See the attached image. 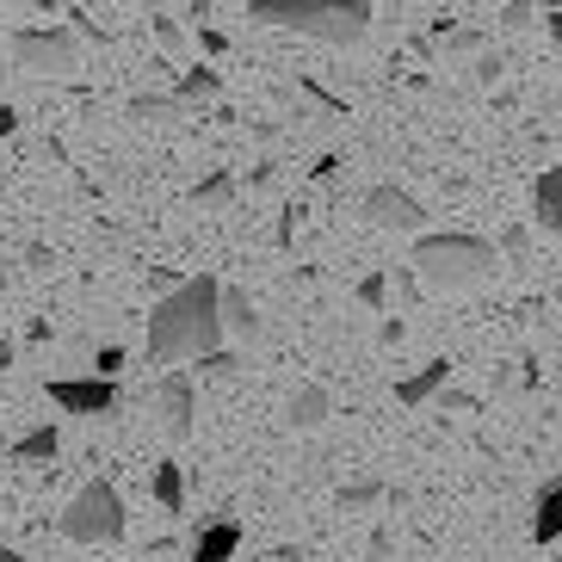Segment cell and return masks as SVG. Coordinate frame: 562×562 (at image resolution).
<instances>
[{
  "label": "cell",
  "mask_w": 562,
  "mask_h": 562,
  "mask_svg": "<svg viewBox=\"0 0 562 562\" xmlns=\"http://www.w3.org/2000/svg\"><path fill=\"white\" fill-rule=\"evenodd\" d=\"M229 192H235L229 167H216V173H204V180L192 186V204H199V211H216V204H229Z\"/></svg>",
  "instance_id": "cell-20"
},
{
  "label": "cell",
  "mask_w": 562,
  "mask_h": 562,
  "mask_svg": "<svg viewBox=\"0 0 562 562\" xmlns=\"http://www.w3.org/2000/svg\"><path fill=\"white\" fill-rule=\"evenodd\" d=\"M50 402L63 414H81V420H100L117 408V378H50Z\"/></svg>",
  "instance_id": "cell-7"
},
{
  "label": "cell",
  "mask_w": 562,
  "mask_h": 562,
  "mask_svg": "<svg viewBox=\"0 0 562 562\" xmlns=\"http://www.w3.org/2000/svg\"><path fill=\"white\" fill-rule=\"evenodd\" d=\"M173 284H180V272H167V266H149V291H161V297H167Z\"/></svg>",
  "instance_id": "cell-25"
},
{
  "label": "cell",
  "mask_w": 562,
  "mask_h": 562,
  "mask_svg": "<svg viewBox=\"0 0 562 562\" xmlns=\"http://www.w3.org/2000/svg\"><path fill=\"white\" fill-rule=\"evenodd\" d=\"M315 180H322V186L340 180V155H322V161H315Z\"/></svg>",
  "instance_id": "cell-27"
},
{
  "label": "cell",
  "mask_w": 562,
  "mask_h": 562,
  "mask_svg": "<svg viewBox=\"0 0 562 562\" xmlns=\"http://www.w3.org/2000/svg\"><path fill=\"white\" fill-rule=\"evenodd\" d=\"M131 531V513H124V495H117V482L93 476L75 488V501L63 507V538L68 544H117Z\"/></svg>",
  "instance_id": "cell-4"
},
{
  "label": "cell",
  "mask_w": 562,
  "mask_h": 562,
  "mask_svg": "<svg viewBox=\"0 0 562 562\" xmlns=\"http://www.w3.org/2000/svg\"><path fill=\"white\" fill-rule=\"evenodd\" d=\"M531 538H538V544H557V538H562V476L538 488V507H531Z\"/></svg>",
  "instance_id": "cell-15"
},
{
  "label": "cell",
  "mask_w": 562,
  "mask_h": 562,
  "mask_svg": "<svg viewBox=\"0 0 562 562\" xmlns=\"http://www.w3.org/2000/svg\"><path fill=\"white\" fill-rule=\"evenodd\" d=\"M155 507H161V513H186V470H180V463H155Z\"/></svg>",
  "instance_id": "cell-17"
},
{
  "label": "cell",
  "mask_w": 562,
  "mask_h": 562,
  "mask_svg": "<svg viewBox=\"0 0 562 562\" xmlns=\"http://www.w3.org/2000/svg\"><path fill=\"white\" fill-rule=\"evenodd\" d=\"M143 7H161V0H143Z\"/></svg>",
  "instance_id": "cell-33"
},
{
  "label": "cell",
  "mask_w": 562,
  "mask_h": 562,
  "mask_svg": "<svg viewBox=\"0 0 562 562\" xmlns=\"http://www.w3.org/2000/svg\"><path fill=\"white\" fill-rule=\"evenodd\" d=\"M501 68H507V63H501V56H476V81L488 87V81H495V75H501Z\"/></svg>",
  "instance_id": "cell-28"
},
{
  "label": "cell",
  "mask_w": 562,
  "mask_h": 562,
  "mask_svg": "<svg viewBox=\"0 0 562 562\" xmlns=\"http://www.w3.org/2000/svg\"><path fill=\"white\" fill-rule=\"evenodd\" d=\"M223 334H229V340H241V347H254V340L266 334L260 303H254L241 284H223Z\"/></svg>",
  "instance_id": "cell-9"
},
{
  "label": "cell",
  "mask_w": 562,
  "mask_h": 562,
  "mask_svg": "<svg viewBox=\"0 0 562 562\" xmlns=\"http://www.w3.org/2000/svg\"><path fill=\"white\" fill-rule=\"evenodd\" d=\"M19 131V112H13V105H7V100H0V143H7V136H13Z\"/></svg>",
  "instance_id": "cell-29"
},
{
  "label": "cell",
  "mask_w": 562,
  "mask_h": 562,
  "mask_svg": "<svg viewBox=\"0 0 562 562\" xmlns=\"http://www.w3.org/2000/svg\"><path fill=\"white\" fill-rule=\"evenodd\" d=\"M25 7H32V13H50V19H56V7H63V0H25Z\"/></svg>",
  "instance_id": "cell-31"
},
{
  "label": "cell",
  "mask_w": 562,
  "mask_h": 562,
  "mask_svg": "<svg viewBox=\"0 0 562 562\" xmlns=\"http://www.w3.org/2000/svg\"><path fill=\"white\" fill-rule=\"evenodd\" d=\"M235 371H241V359H235V352H223V347L199 359V378H235Z\"/></svg>",
  "instance_id": "cell-21"
},
{
  "label": "cell",
  "mask_w": 562,
  "mask_h": 562,
  "mask_svg": "<svg viewBox=\"0 0 562 562\" xmlns=\"http://www.w3.org/2000/svg\"><path fill=\"white\" fill-rule=\"evenodd\" d=\"M446 383H451V359H427L420 371H414V378L396 383V402H402V408H427V402L439 396Z\"/></svg>",
  "instance_id": "cell-11"
},
{
  "label": "cell",
  "mask_w": 562,
  "mask_h": 562,
  "mask_svg": "<svg viewBox=\"0 0 562 562\" xmlns=\"http://www.w3.org/2000/svg\"><path fill=\"white\" fill-rule=\"evenodd\" d=\"M155 37H161L167 50H180L186 37H180V25H173V19H155Z\"/></svg>",
  "instance_id": "cell-26"
},
{
  "label": "cell",
  "mask_w": 562,
  "mask_h": 562,
  "mask_svg": "<svg viewBox=\"0 0 562 562\" xmlns=\"http://www.w3.org/2000/svg\"><path fill=\"white\" fill-rule=\"evenodd\" d=\"M414 279L427 291H470L482 284L488 272L501 266V248L482 241V235H463V229H446V235H414Z\"/></svg>",
  "instance_id": "cell-3"
},
{
  "label": "cell",
  "mask_w": 562,
  "mask_h": 562,
  "mask_svg": "<svg viewBox=\"0 0 562 562\" xmlns=\"http://www.w3.org/2000/svg\"><path fill=\"white\" fill-rule=\"evenodd\" d=\"M383 495H390V488H383L378 476H359V482H347V488L334 495V507H340V513H371Z\"/></svg>",
  "instance_id": "cell-19"
},
{
  "label": "cell",
  "mask_w": 562,
  "mask_h": 562,
  "mask_svg": "<svg viewBox=\"0 0 562 562\" xmlns=\"http://www.w3.org/2000/svg\"><path fill=\"white\" fill-rule=\"evenodd\" d=\"M531 211H538V223H544L550 235H562V161L538 173V186H531Z\"/></svg>",
  "instance_id": "cell-14"
},
{
  "label": "cell",
  "mask_w": 562,
  "mask_h": 562,
  "mask_svg": "<svg viewBox=\"0 0 562 562\" xmlns=\"http://www.w3.org/2000/svg\"><path fill=\"white\" fill-rule=\"evenodd\" d=\"M0 562H25V557H19V550H13V544H0Z\"/></svg>",
  "instance_id": "cell-32"
},
{
  "label": "cell",
  "mask_w": 562,
  "mask_h": 562,
  "mask_svg": "<svg viewBox=\"0 0 562 562\" xmlns=\"http://www.w3.org/2000/svg\"><path fill=\"white\" fill-rule=\"evenodd\" d=\"M93 371H100V378H117V371H124V347H105L100 359H93Z\"/></svg>",
  "instance_id": "cell-24"
},
{
  "label": "cell",
  "mask_w": 562,
  "mask_h": 562,
  "mask_svg": "<svg viewBox=\"0 0 562 562\" xmlns=\"http://www.w3.org/2000/svg\"><path fill=\"white\" fill-rule=\"evenodd\" d=\"M359 303H364V310H383V303H390V279H383V272H364V279H359Z\"/></svg>",
  "instance_id": "cell-22"
},
{
  "label": "cell",
  "mask_w": 562,
  "mask_h": 562,
  "mask_svg": "<svg viewBox=\"0 0 562 562\" xmlns=\"http://www.w3.org/2000/svg\"><path fill=\"white\" fill-rule=\"evenodd\" d=\"M328 414H334V396H328V390H322V383H297V396H291L284 420H291L297 432H315L322 420H328Z\"/></svg>",
  "instance_id": "cell-13"
},
{
  "label": "cell",
  "mask_w": 562,
  "mask_h": 562,
  "mask_svg": "<svg viewBox=\"0 0 562 562\" xmlns=\"http://www.w3.org/2000/svg\"><path fill=\"white\" fill-rule=\"evenodd\" d=\"M131 117H143V124H167V117H199V105H186L180 93H136Z\"/></svg>",
  "instance_id": "cell-16"
},
{
  "label": "cell",
  "mask_w": 562,
  "mask_h": 562,
  "mask_svg": "<svg viewBox=\"0 0 562 562\" xmlns=\"http://www.w3.org/2000/svg\"><path fill=\"white\" fill-rule=\"evenodd\" d=\"M7 458L25 463V470H44V463L63 458V432H56V427H32V432H19L13 446H7Z\"/></svg>",
  "instance_id": "cell-12"
},
{
  "label": "cell",
  "mask_w": 562,
  "mask_h": 562,
  "mask_svg": "<svg viewBox=\"0 0 562 562\" xmlns=\"http://www.w3.org/2000/svg\"><path fill=\"white\" fill-rule=\"evenodd\" d=\"M216 93H223V75H216V68H186V75H180V100L186 105H211L216 100Z\"/></svg>",
  "instance_id": "cell-18"
},
{
  "label": "cell",
  "mask_w": 562,
  "mask_h": 562,
  "mask_svg": "<svg viewBox=\"0 0 562 562\" xmlns=\"http://www.w3.org/2000/svg\"><path fill=\"white\" fill-rule=\"evenodd\" d=\"M13 371V340H0V378Z\"/></svg>",
  "instance_id": "cell-30"
},
{
  "label": "cell",
  "mask_w": 562,
  "mask_h": 562,
  "mask_svg": "<svg viewBox=\"0 0 562 562\" xmlns=\"http://www.w3.org/2000/svg\"><path fill=\"white\" fill-rule=\"evenodd\" d=\"M155 414H161L167 439H186L192 420H199V383L186 378V371H167V378L155 383Z\"/></svg>",
  "instance_id": "cell-8"
},
{
  "label": "cell",
  "mask_w": 562,
  "mask_h": 562,
  "mask_svg": "<svg viewBox=\"0 0 562 562\" xmlns=\"http://www.w3.org/2000/svg\"><path fill=\"white\" fill-rule=\"evenodd\" d=\"M359 211H364V223H371V229H383V235H420L427 229V204L414 199L408 186H371V192H364L359 199Z\"/></svg>",
  "instance_id": "cell-6"
},
{
  "label": "cell",
  "mask_w": 562,
  "mask_h": 562,
  "mask_svg": "<svg viewBox=\"0 0 562 562\" xmlns=\"http://www.w3.org/2000/svg\"><path fill=\"white\" fill-rule=\"evenodd\" d=\"M216 347H223V279L199 272V279H180L167 297H155L149 334H143L149 364H199Z\"/></svg>",
  "instance_id": "cell-1"
},
{
  "label": "cell",
  "mask_w": 562,
  "mask_h": 562,
  "mask_svg": "<svg viewBox=\"0 0 562 562\" xmlns=\"http://www.w3.org/2000/svg\"><path fill=\"white\" fill-rule=\"evenodd\" d=\"M248 19L315 44H359L371 32V0H248Z\"/></svg>",
  "instance_id": "cell-2"
},
{
  "label": "cell",
  "mask_w": 562,
  "mask_h": 562,
  "mask_svg": "<svg viewBox=\"0 0 562 562\" xmlns=\"http://www.w3.org/2000/svg\"><path fill=\"white\" fill-rule=\"evenodd\" d=\"M550 562H562V557H550Z\"/></svg>",
  "instance_id": "cell-34"
},
{
  "label": "cell",
  "mask_w": 562,
  "mask_h": 562,
  "mask_svg": "<svg viewBox=\"0 0 562 562\" xmlns=\"http://www.w3.org/2000/svg\"><path fill=\"white\" fill-rule=\"evenodd\" d=\"M526 19H531V0H507V7H501V25H507V32H519Z\"/></svg>",
  "instance_id": "cell-23"
},
{
  "label": "cell",
  "mask_w": 562,
  "mask_h": 562,
  "mask_svg": "<svg viewBox=\"0 0 562 562\" xmlns=\"http://www.w3.org/2000/svg\"><path fill=\"white\" fill-rule=\"evenodd\" d=\"M7 50L25 75H44V81H63L81 68V32L75 25H25V32L7 37Z\"/></svg>",
  "instance_id": "cell-5"
},
{
  "label": "cell",
  "mask_w": 562,
  "mask_h": 562,
  "mask_svg": "<svg viewBox=\"0 0 562 562\" xmlns=\"http://www.w3.org/2000/svg\"><path fill=\"white\" fill-rule=\"evenodd\" d=\"M235 550H241V526H235V519H211V526L192 531L186 562H229Z\"/></svg>",
  "instance_id": "cell-10"
}]
</instances>
